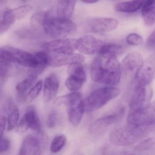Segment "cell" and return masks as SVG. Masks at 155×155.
Segmentation results:
<instances>
[{"mask_svg":"<svg viewBox=\"0 0 155 155\" xmlns=\"http://www.w3.org/2000/svg\"><path fill=\"white\" fill-rule=\"evenodd\" d=\"M91 76L97 83L117 85L121 78V65L117 57L106 59L98 56L92 62Z\"/></svg>","mask_w":155,"mask_h":155,"instance_id":"obj_1","label":"cell"},{"mask_svg":"<svg viewBox=\"0 0 155 155\" xmlns=\"http://www.w3.org/2000/svg\"><path fill=\"white\" fill-rule=\"evenodd\" d=\"M154 126H137L127 125L114 130L110 135V140L117 146L132 145L150 133Z\"/></svg>","mask_w":155,"mask_h":155,"instance_id":"obj_2","label":"cell"},{"mask_svg":"<svg viewBox=\"0 0 155 155\" xmlns=\"http://www.w3.org/2000/svg\"><path fill=\"white\" fill-rule=\"evenodd\" d=\"M42 29L51 38L62 39L73 34L77 30V27L70 19L57 16L52 17L48 13L44 21Z\"/></svg>","mask_w":155,"mask_h":155,"instance_id":"obj_3","label":"cell"},{"mask_svg":"<svg viewBox=\"0 0 155 155\" xmlns=\"http://www.w3.org/2000/svg\"><path fill=\"white\" fill-rule=\"evenodd\" d=\"M58 104H64L67 107L68 117L73 126L79 124L86 110L85 100L79 92H74L58 98Z\"/></svg>","mask_w":155,"mask_h":155,"instance_id":"obj_4","label":"cell"},{"mask_svg":"<svg viewBox=\"0 0 155 155\" xmlns=\"http://www.w3.org/2000/svg\"><path fill=\"white\" fill-rule=\"evenodd\" d=\"M120 93L119 88L114 87H105L96 90L85 101L86 110L90 112L98 109L118 97Z\"/></svg>","mask_w":155,"mask_h":155,"instance_id":"obj_5","label":"cell"},{"mask_svg":"<svg viewBox=\"0 0 155 155\" xmlns=\"http://www.w3.org/2000/svg\"><path fill=\"white\" fill-rule=\"evenodd\" d=\"M127 125L137 126H154L155 104L149 103L140 108L129 110L127 117Z\"/></svg>","mask_w":155,"mask_h":155,"instance_id":"obj_6","label":"cell"},{"mask_svg":"<svg viewBox=\"0 0 155 155\" xmlns=\"http://www.w3.org/2000/svg\"><path fill=\"white\" fill-rule=\"evenodd\" d=\"M0 51L6 60L13 64L30 68L34 62V55L19 49L4 46L0 48Z\"/></svg>","mask_w":155,"mask_h":155,"instance_id":"obj_7","label":"cell"},{"mask_svg":"<svg viewBox=\"0 0 155 155\" xmlns=\"http://www.w3.org/2000/svg\"><path fill=\"white\" fill-rule=\"evenodd\" d=\"M31 129L38 135L44 133L38 112L33 107H29L16 127V131L19 134L25 133Z\"/></svg>","mask_w":155,"mask_h":155,"instance_id":"obj_8","label":"cell"},{"mask_svg":"<svg viewBox=\"0 0 155 155\" xmlns=\"http://www.w3.org/2000/svg\"><path fill=\"white\" fill-rule=\"evenodd\" d=\"M155 54L150 55L143 61L135 75L136 86L147 87L155 77Z\"/></svg>","mask_w":155,"mask_h":155,"instance_id":"obj_9","label":"cell"},{"mask_svg":"<svg viewBox=\"0 0 155 155\" xmlns=\"http://www.w3.org/2000/svg\"><path fill=\"white\" fill-rule=\"evenodd\" d=\"M78 39L73 38L58 39L42 45L43 51L52 54H69L77 50Z\"/></svg>","mask_w":155,"mask_h":155,"instance_id":"obj_10","label":"cell"},{"mask_svg":"<svg viewBox=\"0 0 155 155\" xmlns=\"http://www.w3.org/2000/svg\"><path fill=\"white\" fill-rule=\"evenodd\" d=\"M68 73L69 77L65 82L66 87L70 91L76 92L82 87L87 79L83 66L81 63L69 65Z\"/></svg>","mask_w":155,"mask_h":155,"instance_id":"obj_11","label":"cell"},{"mask_svg":"<svg viewBox=\"0 0 155 155\" xmlns=\"http://www.w3.org/2000/svg\"><path fill=\"white\" fill-rule=\"evenodd\" d=\"M118 21L112 18H97L91 19L87 21L86 30L94 33L110 32L117 28Z\"/></svg>","mask_w":155,"mask_h":155,"instance_id":"obj_12","label":"cell"},{"mask_svg":"<svg viewBox=\"0 0 155 155\" xmlns=\"http://www.w3.org/2000/svg\"><path fill=\"white\" fill-rule=\"evenodd\" d=\"M47 53L48 56V66L51 67H59L65 65H70L76 63H81L85 61V57L83 55L78 53Z\"/></svg>","mask_w":155,"mask_h":155,"instance_id":"obj_13","label":"cell"},{"mask_svg":"<svg viewBox=\"0 0 155 155\" xmlns=\"http://www.w3.org/2000/svg\"><path fill=\"white\" fill-rule=\"evenodd\" d=\"M147 87L136 86L130 101L129 110H136L150 103L152 97V91Z\"/></svg>","mask_w":155,"mask_h":155,"instance_id":"obj_14","label":"cell"},{"mask_svg":"<svg viewBox=\"0 0 155 155\" xmlns=\"http://www.w3.org/2000/svg\"><path fill=\"white\" fill-rule=\"evenodd\" d=\"M103 42L91 35H85L78 39L77 50L86 55H93L99 50Z\"/></svg>","mask_w":155,"mask_h":155,"instance_id":"obj_15","label":"cell"},{"mask_svg":"<svg viewBox=\"0 0 155 155\" xmlns=\"http://www.w3.org/2000/svg\"><path fill=\"white\" fill-rule=\"evenodd\" d=\"M43 86V98L44 100L49 102L56 97L59 88V81L55 73L50 74L45 78Z\"/></svg>","mask_w":155,"mask_h":155,"instance_id":"obj_16","label":"cell"},{"mask_svg":"<svg viewBox=\"0 0 155 155\" xmlns=\"http://www.w3.org/2000/svg\"><path fill=\"white\" fill-rule=\"evenodd\" d=\"M41 142L32 135H27L23 140L18 155H40Z\"/></svg>","mask_w":155,"mask_h":155,"instance_id":"obj_17","label":"cell"},{"mask_svg":"<svg viewBox=\"0 0 155 155\" xmlns=\"http://www.w3.org/2000/svg\"><path fill=\"white\" fill-rule=\"evenodd\" d=\"M34 62L29 68L28 75L38 77L41 75L48 66V54L45 51H38L34 55Z\"/></svg>","mask_w":155,"mask_h":155,"instance_id":"obj_18","label":"cell"},{"mask_svg":"<svg viewBox=\"0 0 155 155\" xmlns=\"http://www.w3.org/2000/svg\"><path fill=\"white\" fill-rule=\"evenodd\" d=\"M125 112V108H121L113 114L98 119L93 124L92 130H97L117 122L123 118Z\"/></svg>","mask_w":155,"mask_h":155,"instance_id":"obj_19","label":"cell"},{"mask_svg":"<svg viewBox=\"0 0 155 155\" xmlns=\"http://www.w3.org/2000/svg\"><path fill=\"white\" fill-rule=\"evenodd\" d=\"M7 108L8 112V130L11 131L16 128L18 123L19 110L11 99L8 100L7 101Z\"/></svg>","mask_w":155,"mask_h":155,"instance_id":"obj_20","label":"cell"},{"mask_svg":"<svg viewBox=\"0 0 155 155\" xmlns=\"http://www.w3.org/2000/svg\"><path fill=\"white\" fill-rule=\"evenodd\" d=\"M76 1H59L57 5V17L70 19L74 13Z\"/></svg>","mask_w":155,"mask_h":155,"instance_id":"obj_21","label":"cell"},{"mask_svg":"<svg viewBox=\"0 0 155 155\" xmlns=\"http://www.w3.org/2000/svg\"><path fill=\"white\" fill-rule=\"evenodd\" d=\"M143 61V58L140 53L132 52L129 53L123 59L122 65L125 69L130 71L137 70Z\"/></svg>","mask_w":155,"mask_h":155,"instance_id":"obj_22","label":"cell"},{"mask_svg":"<svg viewBox=\"0 0 155 155\" xmlns=\"http://www.w3.org/2000/svg\"><path fill=\"white\" fill-rule=\"evenodd\" d=\"M38 77L28 75L27 78L20 82L16 86L18 98L22 102L26 101V94L35 83Z\"/></svg>","mask_w":155,"mask_h":155,"instance_id":"obj_23","label":"cell"},{"mask_svg":"<svg viewBox=\"0 0 155 155\" xmlns=\"http://www.w3.org/2000/svg\"><path fill=\"white\" fill-rule=\"evenodd\" d=\"M141 15L145 24L151 26L155 23V2L147 0L141 7Z\"/></svg>","mask_w":155,"mask_h":155,"instance_id":"obj_24","label":"cell"},{"mask_svg":"<svg viewBox=\"0 0 155 155\" xmlns=\"http://www.w3.org/2000/svg\"><path fill=\"white\" fill-rule=\"evenodd\" d=\"M16 21L17 18L13 9L5 11L0 17V35L7 32Z\"/></svg>","mask_w":155,"mask_h":155,"instance_id":"obj_25","label":"cell"},{"mask_svg":"<svg viewBox=\"0 0 155 155\" xmlns=\"http://www.w3.org/2000/svg\"><path fill=\"white\" fill-rule=\"evenodd\" d=\"M144 1H131L118 2L115 6L117 11L125 13H132L140 9Z\"/></svg>","mask_w":155,"mask_h":155,"instance_id":"obj_26","label":"cell"},{"mask_svg":"<svg viewBox=\"0 0 155 155\" xmlns=\"http://www.w3.org/2000/svg\"><path fill=\"white\" fill-rule=\"evenodd\" d=\"M121 49V46L118 44H104L99 50V56L106 59L117 57L120 53Z\"/></svg>","mask_w":155,"mask_h":155,"instance_id":"obj_27","label":"cell"},{"mask_svg":"<svg viewBox=\"0 0 155 155\" xmlns=\"http://www.w3.org/2000/svg\"><path fill=\"white\" fill-rule=\"evenodd\" d=\"M48 12L40 11L36 12L31 19V25L33 29L39 30L42 29L43 23L48 15Z\"/></svg>","mask_w":155,"mask_h":155,"instance_id":"obj_28","label":"cell"},{"mask_svg":"<svg viewBox=\"0 0 155 155\" xmlns=\"http://www.w3.org/2000/svg\"><path fill=\"white\" fill-rule=\"evenodd\" d=\"M13 70V64L6 60L0 51V77H9L11 75Z\"/></svg>","mask_w":155,"mask_h":155,"instance_id":"obj_29","label":"cell"},{"mask_svg":"<svg viewBox=\"0 0 155 155\" xmlns=\"http://www.w3.org/2000/svg\"><path fill=\"white\" fill-rule=\"evenodd\" d=\"M43 88V81L40 80L32 86L26 94V101L30 103L34 100L39 95Z\"/></svg>","mask_w":155,"mask_h":155,"instance_id":"obj_30","label":"cell"},{"mask_svg":"<svg viewBox=\"0 0 155 155\" xmlns=\"http://www.w3.org/2000/svg\"><path fill=\"white\" fill-rule=\"evenodd\" d=\"M67 141V138L64 135H58L54 138L51 145L50 149L51 152L57 153L61 150L65 146Z\"/></svg>","mask_w":155,"mask_h":155,"instance_id":"obj_31","label":"cell"},{"mask_svg":"<svg viewBox=\"0 0 155 155\" xmlns=\"http://www.w3.org/2000/svg\"><path fill=\"white\" fill-rule=\"evenodd\" d=\"M32 9V8L31 6L26 5L15 8L13 9V10L16 15L17 20H18L25 18L31 11Z\"/></svg>","mask_w":155,"mask_h":155,"instance_id":"obj_32","label":"cell"},{"mask_svg":"<svg viewBox=\"0 0 155 155\" xmlns=\"http://www.w3.org/2000/svg\"><path fill=\"white\" fill-rule=\"evenodd\" d=\"M155 139L154 138H150L140 142L135 147L136 151H143L148 150L154 146Z\"/></svg>","mask_w":155,"mask_h":155,"instance_id":"obj_33","label":"cell"},{"mask_svg":"<svg viewBox=\"0 0 155 155\" xmlns=\"http://www.w3.org/2000/svg\"><path fill=\"white\" fill-rule=\"evenodd\" d=\"M126 41L129 45L138 46L143 42V39L141 36L136 33H131L127 37Z\"/></svg>","mask_w":155,"mask_h":155,"instance_id":"obj_34","label":"cell"},{"mask_svg":"<svg viewBox=\"0 0 155 155\" xmlns=\"http://www.w3.org/2000/svg\"><path fill=\"white\" fill-rule=\"evenodd\" d=\"M10 147L11 141L9 139L3 136L0 140V154L8 151Z\"/></svg>","mask_w":155,"mask_h":155,"instance_id":"obj_35","label":"cell"},{"mask_svg":"<svg viewBox=\"0 0 155 155\" xmlns=\"http://www.w3.org/2000/svg\"><path fill=\"white\" fill-rule=\"evenodd\" d=\"M57 113L56 110H52L49 115L48 119V126L50 128L54 127L56 125Z\"/></svg>","mask_w":155,"mask_h":155,"instance_id":"obj_36","label":"cell"},{"mask_svg":"<svg viewBox=\"0 0 155 155\" xmlns=\"http://www.w3.org/2000/svg\"><path fill=\"white\" fill-rule=\"evenodd\" d=\"M155 31H153L146 41V48L150 50H152L155 49Z\"/></svg>","mask_w":155,"mask_h":155,"instance_id":"obj_37","label":"cell"},{"mask_svg":"<svg viewBox=\"0 0 155 155\" xmlns=\"http://www.w3.org/2000/svg\"><path fill=\"white\" fill-rule=\"evenodd\" d=\"M7 122V118L5 116L0 117V140L3 137L5 126Z\"/></svg>","mask_w":155,"mask_h":155,"instance_id":"obj_38","label":"cell"},{"mask_svg":"<svg viewBox=\"0 0 155 155\" xmlns=\"http://www.w3.org/2000/svg\"><path fill=\"white\" fill-rule=\"evenodd\" d=\"M81 2L83 3H87V4H94V3L97 2L98 1H94V0H85V1H81Z\"/></svg>","mask_w":155,"mask_h":155,"instance_id":"obj_39","label":"cell"},{"mask_svg":"<svg viewBox=\"0 0 155 155\" xmlns=\"http://www.w3.org/2000/svg\"><path fill=\"white\" fill-rule=\"evenodd\" d=\"M7 2H8V1H2V0H0V7L4 6V5H5Z\"/></svg>","mask_w":155,"mask_h":155,"instance_id":"obj_40","label":"cell"}]
</instances>
